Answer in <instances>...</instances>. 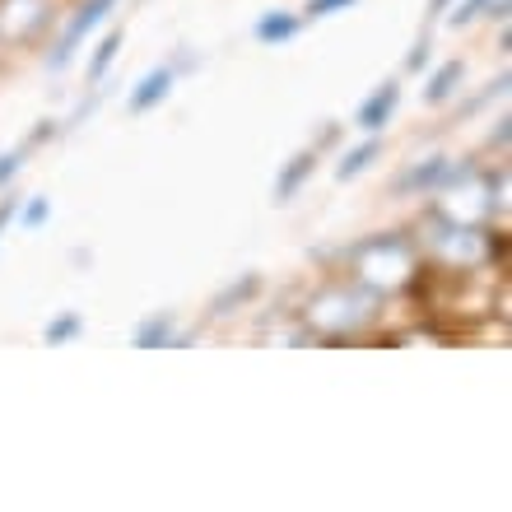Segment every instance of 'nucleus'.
Segmentation results:
<instances>
[{
    "mask_svg": "<svg viewBox=\"0 0 512 512\" xmlns=\"http://www.w3.org/2000/svg\"><path fill=\"white\" fill-rule=\"evenodd\" d=\"M350 266H354V280L373 289V294H396L410 284V275L419 270V247L415 238H405V233H378V238H368L350 252Z\"/></svg>",
    "mask_w": 512,
    "mask_h": 512,
    "instance_id": "obj_2",
    "label": "nucleus"
},
{
    "mask_svg": "<svg viewBox=\"0 0 512 512\" xmlns=\"http://www.w3.org/2000/svg\"><path fill=\"white\" fill-rule=\"evenodd\" d=\"M168 89H173V70H149L145 80H140V89L131 94V112H149L154 103L168 98Z\"/></svg>",
    "mask_w": 512,
    "mask_h": 512,
    "instance_id": "obj_9",
    "label": "nucleus"
},
{
    "mask_svg": "<svg viewBox=\"0 0 512 512\" xmlns=\"http://www.w3.org/2000/svg\"><path fill=\"white\" fill-rule=\"evenodd\" d=\"M457 84H461V61H447V66H443V70H438V75H433V80H429V89H424V98H429V103H443V98L452 94Z\"/></svg>",
    "mask_w": 512,
    "mask_h": 512,
    "instance_id": "obj_15",
    "label": "nucleus"
},
{
    "mask_svg": "<svg viewBox=\"0 0 512 512\" xmlns=\"http://www.w3.org/2000/svg\"><path fill=\"white\" fill-rule=\"evenodd\" d=\"M447 177V159L443 154H433V159H424L419 163V168H410V173L401 177V191H429V187H438V182H443Z\"/></svg>",
    "mask_w": 512,
    "mask_h": 512,
    "instance_id": "obj_11",
    "label": "nucleus"
},
{
    "mask_svg": "<svg viewBox=\"0 0 512 512\" xmlns=\"http://www.w3.org/2000/svg\"><path fill=\"white\" fill-rule=\"evenodd\" d=\"M42 219H47V205L33 201V210H28V224H42Z\"/></svg>",
    "mask_w": 512,
    "mask_h": 512,
    "instance_id": "obj_21",
    "label": "nucleus"
},
{
    "mask_svg": "<svg viewBox=\"0 0 512 512\" xmlns=\"http://www.w3.org/2000/svg\"><path fill=\"white\" fill-rule=\"evenodd\" d=\"M378 317V294L364 289V284H331L303 308V322H308L312 336L322 340H345L354 336L359 326H368Z\"/></svg>",
    "mask_w": 512,
    "mask_h": 512,
    "instance_id": "obj_3",
    "label": "nucleus"
},
{
    "mask_svg": "<svg viewBox=\"0 0 512 512\" xmlns=\"http://www.w3.org/2000/svg\"><path fill=\"white\" fill-rule=\"evenodd\" d=\"M294 33H298V19H289V14H266L256 24V38L261 42H289Z\"/></svg>",
    "mask_w": 512,
    "mask_h": 512,
    "instance_id": "obj_14",
    "label": "nucleus"
},
{
    "mask_svg": "<svg viewBox=\"0 0 512 512\" xmlns=\"http://www.w3.org/2000/svg\"><path fill=\"white\" fill-rule=\"evenodd\" d=\"M485 5H489V0H466V5H461V10L452 14V24H471V19H475L480 10H485Z\"/></svg>",
    "mask_w": 512,
    "mask_h": 512,
    "instance_id": "obj_19",
    "label": "nucleus"
},
{
    "mask_svg": "<svg viewBox=\"0 0 512 512\" xmlns=\"http://www.w3.org/2000/svg\"><path fill=\"white\" fill-rule=\"evenodd\" d=\"M47 19H52V0H0V42L24 47L47 28Z\"/></svg>",
    "mask_w": 512,
    "mask_h": 512,
    "instance_id": "obj_6",
    "label": "nucleus"
},
{
    "mask_svg": "<svg viewBox=\"0 0 512 512\" xmlns=\"http://www.w3.org/2000/svg\"><path fill=\"white\" fill-rule=\"evenodd\" d=\"M489 191L494 187H489L485 177H475L471 168H466V173H457V182L447 187L438 215L452 219V224H480V219L494 215V196H489Z\"/></svg>",
    "mask_w": 512,
    "mask_h": 512,
    "instance_id": "obj_5",
    "label": "nucleus"
},
{
    "mask_svg": "<svg viewBox=\"0 0 512 512\" xmlns=\"http://www.w3.org/2000/svg\"><path fill=\"white\" fill-rule=\"evenodd\" d=\"M475 266H419L410 275L415 284V298L433 317H452V322H480L489 308H494V284L475 280Z\"/></svg>",
    "mask_w": 512,
    "mask_h": 512,
    "instance_id": "obj_1",
    "label": "nucleus"
},
{
    "mask_svg": "<svg viewBox=\"0 0 512 512\" xmlns=\"http://www.w3.org/2000/svg\"><path fill=\"white\" fill-rule=\"evenodd\" d=\"M345 5H354V0H312V5H308V14H312V19H322V14H336V10H345Z\"/></svg>",
    "mask_w": 512,
    "mask_h": 512,
    "instance_id": "obj_18",
    "label": "nucleus"
},
{
    "mask_svg": "<svg viewBox=\"0 0 512 512\" xmlns=\"http://www.w3.org/2000/svg\"><path fill=\"white\" fill-rule=\"evenodd\" d=\"M75 331H80V317H61V322L47 326V340H52V345H61V340H70Z\"/></svg>",
    "mask_w": 512,
    "mask_h": 512,
    "instance_id": "obj_17",
    "label": "nucleus"
},
{
    "mask_svg": "<svg viewBox=\"0 0 512 512\" xmlns=\"http://www.w3.org/2000/svg\"><path fill=\"white\" fill-rule=\"evenodd\" d=\"M424 61H429V47H424V42H419V47H415V52H410V66H424Z\"/></svg>",
    "mask_w": 512,
    "mask_h": 512,
    "instance_id": "obj_20",
    "label": "nucleus"
},
{
    "mask_svg": "<svg viewBox=\"0 0 512 512\" xmlns=\"http://www.w3.org/2000/svg\"><path fill=\"white\" fill-rule=\"evenodd\" d=\"M396 98H401V84H382V89H373V94H368V103L359 108V117H354V122L364 126V131H378V126H387L391 108H396Z\"/></svg>",
    "mask_w": 512,
    "mask_h": 512,
    "instance_id": "obj_8",
    "label": "nucleus"
},
{
    "mask_svg": "<svg viewBox=\"0 0 512 512\" xmlns=\"http://www.w3.org/2000/svg\"><path fill=\"white\" fill-rule=\"evenodd\" d=\"M168 340H173V317H168V312H163V317H149V322L135 331V345H140V350H154V345H168Z\"/></svg>",
    "mask_w": 512,
    "mask_h": 512,
    "instance_id": "obj_13",
    "label": "nucleus"
},
{
    "mask_svg": "<svg viewBox=\"0 0 512 512\" xmlns=\"http://www.w3.org/2000/svg\"><path fill=\"white\" fill-rule=\"evenodd\" d=\"M112 5H117V0H89V5H84V10L75 14V19H70V28H66V33H61V42H56V52H52V66H66V61H70V52L80 47V38H84V33H89V28H98V24H103V19H108V10H112Z\"/></svg>",
    "mask_w": 512,
    "mask_h": 512,
    "instance_id": "obj_7",
    "label": "nucleus"
},
{
    "mask_svg": "<svg viewBox=\"0 0 512 512\" xmlns=\"http://www.w3.org/2000/svg\"><path fill=\"white\" fill-rule=\"evenodd\" d=\"M443 5H447V0H433V10H443Z\"/></svg>",
    "mask_w": 512,
    "mask_h": 512,
    "instance_id": "obj_22",
    "label": "nucleus"
},
{
    "mask_svg": "<svg viewBox=\"0 0 512 512\" xmlns=\"http://www.w3.org/2000/svg\"><path fill=\"white\" fill-rule=\"evenodd\" d=\"M429 247L438 252L443 266H480V256H485V238L475 224H452V219L433 215L429 219Z\"/></svg>",
    "mask_w": 512,
    "mask_h": 512,
    "instance_id": "obj_4",
    "label": "nucleus"
},
{
    "mask_svg": "<svg viewBox=\"0 0 512 512\" xmlns=\"http://www.w3.org/2000/svg\"><path fill=\"white\" fill-rule=\"evenodd\" d=\"M312 168H317V159H312V149H308V154H298V159L280 173V182H275V201H289V196H294V191L312 177Z\"/></svg>",
    "mask_w": 512,
    "mask_h": 512,
    "instance_id": "obj_10",
    "label": "nucleus"
},
{
    "mask_svg": "<svg viewBox=\"0 0 512 512\" xmlns=\"http://www.w3.org/2000/svg\"><path fill=\"white\" fill-rule=\"evenodd\" d=\"M117 47H122V33H108V38H103V47H98V56H94V66H89V75H94V80H103V75H108Z\"/></svg>",
    "mask_w": 512,
    "mask_h": 512,
    "instance_id": "obj_16",
    "label": "nucleus"
},
{
    "mask_svg": "<svg viewBox=\"0 0 512 512\" xmlns=\"http://www.w3.org/2000/svg\"><path fill=\"white\" fill-rule=\"evenodd\" d=\"M378 154H382V140H364V145L350 149V154H345V159L336 163V177H340V182H345V177H359V173L368 168V163L378 159Z\"/></svg>",
    "mask_w": 512,
    "mask_h": 512,
    "instance_id": "obj_12",
    "label": "nucleus"
}]
</instances>
